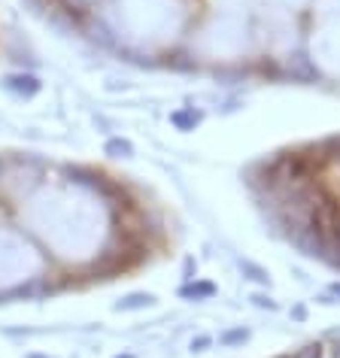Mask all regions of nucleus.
I'll use <instances>...</instances> for the list:
<instances>
[{
    "label": "nucleus",
    "instance_id": "obj_1",
    "mask_svg": "<svg viewBox=\"0 0 340 358\" xmlns=\"http://www.w3.org/2000/svg\"><path fill=\"white\" fill-rule=\"evenodd\" d=\"M249 186L285 240L340 270V134L258 161Z\"/></svg>",
    "mask_w": 340,
    "mask_h": 358
},
{
    "label": "nucleus",
    "instance_id": "obj_2",
    "mask_svg": "<svg viewBox=\"0 0 340 358\" xmlns=\"http://www.w3.org/2000/svg\"><path fill=\"white\" fill-rule=\"evenodd\" d=\"M280 358H340V334L328 340H313V344L301 346L295 355H280Z\"/></svg>",
    "mask_w": 340,
    "mask_h": 358
},
{
    "label": "nucleus",
    "instance_id": "obj_3",
    "mask_svg": "<svg viewBox=\"0 0 340 358\" xmlns=\"http://www.w3.org/2000/svg\"><path fill=\"white\" fill-rule=\"evenodd\" d=\"M6 88L15 91V95H21V91H25V95H34V91L40 88V82H37L34 76H10V79H6Z\"/></svg>",
    "mask_w": 340,
    "mask_h": 358
},
{
    "label": "nucleus",
    "instance_id": "obj_4",
    "mask_svg": "<svg viewBox=\"0 0 340 358\" xmlns=\"http://www.w3.org/2000/svg\"><path fill=\"white\" fill-rule=\"evenodd\" d=\"M149 301H152L149 295H131L128 301H122V304H119V310H131V307H140V304H149Z\"/></svg>",
    "mask_w": 340,
    "mask_h": 358
},
{
    "label": "nucleus",
    "instance_id": "obj_5",
    "mask_svg": "<svg viewBox=\"0 0 340 358\" xmlns=\"http://www.w3.org/2000/svg\"><path fill=\"white\" fill-rule=\"evenodd\" d=\"M106 152H119V155H131V143L110 140V143H106Z\"/></svg>",
    "mask_w": 340,
    "mask_h": 358
}]
</instances>
